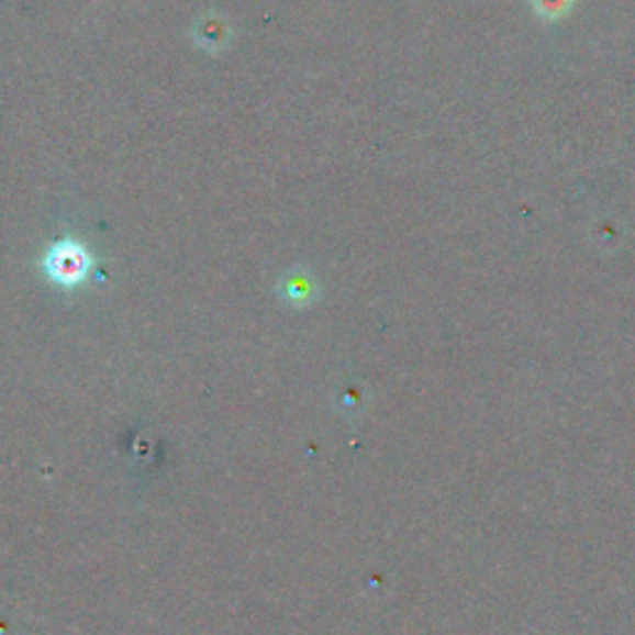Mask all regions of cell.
<instances>
[{
	"mask_svg": "<svg viewBox=\"0 0 635 635\" xmlns=\"http://www.w3.org/2000/svg\"><path fill=\"white\" fill-rule=\"evenodd\" d=\"M92 258L85 246L75 242L55 244L45 256V274L60 286H77L90 274Z\"/></svg>",
	"mask_w": 635,
	"mask_h": 635,
	"instance_id": "cell-1",
	"label": "cell"
},
{
	"mask_svg": "<svg viewBox=\"0 0 635 635\" xmlns=\"http://www.w3.org/2000/svg\"><path fill=\"white\" fill-rule=\"evenodd\" d=\"M576 0H532L534 13L546 23H559L573 11Z\"/></svg>",
	"mask_w": 635,
	"mask_h": 635,
	"instance_id": "cell-2",
	"label": "cell"
}]
</instances>
